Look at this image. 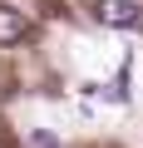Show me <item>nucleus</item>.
Returning <instances> with one entry per match:
<instances>
[{
    "label": "nucleus",
    "instance_id": "2",
    "mask_svg": "<svg viewBox=\"0 0 143 148\" xmlns=\"http://www.w3.org/2000/svg\"><path fill=\"white\" fill-rule=\"evenodd\" d=\"M25 35H30V20L10 5H0V45H20Z\"/></svg>",
    "mask_w": 143,
    "mask_h": 148
},
{
    "label": "nucleus",
    "instance_id": "3",
    "mask_svg": "<svg viewBox=\"0 0 143 148\" xmlns=\"http://www.w3.org/2000/svg\"><path fill=\"white\" fill-rule=\"evenodd\" d=\"M25 143H30V148H59V143H54V133H30Z\"/></svg>",
    "mask_w": 143,
    "mask_h": 148
},
{
    "label": "nucleus",
    "instance_id": "1",
    "mask_svg": "<svg viewBox=\"0 0 143 148\" xmlns=\"http://www.w3.org/2000/svg\"><path fill=\"white\" fill-rule=\"evenodd\" d=\"M94 20L109 30H128L143 20V5H133V0H94Z\"/></svg>",
    "mask_w": 143,
    "mask_h": 148
}]
</instances>
